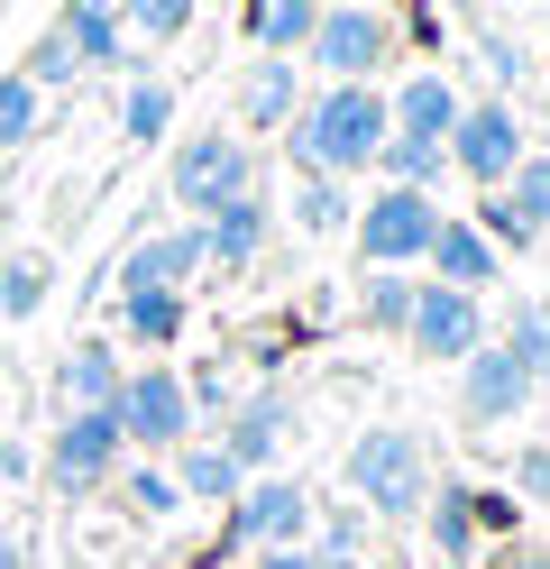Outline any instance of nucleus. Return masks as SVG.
Returning <instances> with one entry per match:
<instances>
[{
	"label": "nucleus",
	"instance_id": "1",
	"mask_svg": "<svg viewBox=\"0 0 550 569\" xmlns=\"http://www.w3.org/2000/svg\"><path fill=\"white\" fill-rule=\"evenodd\" d=\"M386 92L377 83H321V92H303V111H293L276 138H284V166L293 174H367L377 166V148H386Z\"/></svg>",
	"mask_w": 550,
	"mask_h": 569
},
{
	"label": "nucleus",
	"instance_id": "2",
	"mask_svg": "<svg viewBox=\"0 0 550 569\" xmlns=\"http://www.w3.org/2000/svg\"><path fill=\"white\" fill-rule=\"evenodd\" d=\"M340 487H349V506H367L377 523H413L422 496H431V450H422V432H403V422L358 432L349 459H340Z\"/></svg>",
	"mask_w": 550,
	"mask_h": 569
},
{
	"label": "nucleus",
	"instance_id": "3",
	"mask_svg": "<svg viewBox=\"0 0 550 569\" xmlns=\"http://www.w3.org/2000/svg\"><path fill=\"white\" fill-rule=\"evenodd\" d=\"M394 10H377V0H321L312 38H303V64L321 83H377L394 64Z\"/></svg>",
	"mask_w": 550,
	"mask_h": 569
},
{
	"label": "nucleus",
	"instance_id": "4",
	"mask_svg": "<svg viewBox=\"0 0 550 569\" xmlns=\"http://www.w3.org/2000/svg\"><path fill=\"white\" fill-rule=\"evenodd\" d=\"M110 422H120L129 459H174L183 441H193V396H183V368L147 359L120 377V396H110Z\"/></svg>",
	"mask_w": 550,
	"mask_h": 569
},
{
	"label": "nucleus",
	"instance_id": "5",
	"mask_svg": "<svg viewBox=\"0 0 550 569\" xmlns=\"http://www.w3.org/2000/svg\"><path fill=\"white\" fill-rule=\"evenodd\" d=\"M284 542H312V487L284 469H257L220 506V551H284Z\"/></svg>",
	"mask_w": 550,
	"mask_h": 569
},
{
	"label": "nucleus",
	"instance_id": "6",
	"mask_svg": "<svg viewBox=\"0 0 550 569\" xmlns=\"http://www.w3.org/2000/svg\"><path fill=\"white\" fill-rule=\"evenodd\" d=\"M431 230H440V202H431V193H403V184H377V193L349 211L358 267H394V276H422Z\"/></svg>",
	"mask_w": 550,
	"mask_h": 569
},
{
	"label": "nucleus",
	"instance_id": "7",
	"mask_svg": "<svg viewBox=\"0 0 550 569\" xmlns=\"http://www.w3.org/2000/svg\"><path fill=\"white\" fill-rule=\"evenodd\" d=\"M248 184H257V166H248V138H239L230 120H211V129H183V138H174L166 193L193 211V221H202V211H220L230 193H248Z\"/></svg>",
	"mask_w": 550,
	"mask_h": 569
},
{
	"label": "nucleus",
	"instance_id": "8",
	"mask_svg": "<svg viewBox=\"0 0 550 569\" xmlns=\"http://www.w3.org/2000/svg\"><path fill=\"white\" fill-rule=\"evenodd\" d=\"M523 148H532V129H523V101H504V92H487V101H459V129L440 138L450 174H468L477 193H487V184H504V174L523 166Z\"/></svg>",
	"mask_w": 550,
	"mask_h": 569
},
{
	"label": "nucleus",
	"instance_id": "9",
	"mask_svg": "<svg viewBox=\"0 0 550 569\" xmlns=\"http://www.w3.org/2000/svg\"><path fill=\"white\" fill-rule=\"evenodd\" d=\"M403 340H413V359H431V368H459L477 340H496V322H487V303L477 295H459V284H413V312H403Z\"/></svg>",
	"mask_w": 550,
	"mask_h": 569
},
{
	"label": "nucleus",
	"instance_id": "10",
	"mask_svg": "<svg viewBox=\"0 0 550 569\" xmlns=\"http://www.w3.org/2000/svg\"><path fill=\"white\" fill-rule=\"evenodd\" d=\"M541 396L532 368L513 359L504 340H477L468 359H459V422L468 432H504V422H523V405Z\"/></svg>",
	"mask_w": 550,
	"mask_h": 569
},
{
	"label": "nucleus",
	"instance_id": "11",
	"mask_svg": "<svg viewBox=\"0 0 550 569\" xmlns=\"http://www.w3.org/2000/svg\"><path fill=\"white\" fill-rule=\"evenodd\" d=\"M120 459H129V441H120V422H110V405H83V413H64L56 441H47V487L56 496H92V487H110Z\"/></svg>",
	"mask_w": 550,
	"mask_h": 569
},
{
	"label": "nucleus",
	"instance_id": "12",
	"mask_svg": "<svg viewBox=\"0 0 550 569\" xmlns=\"http://www.w3.org/2000/svg\"><path fill=\"white\" fill-rule=\"evenodd\" d=\"M267 230H276V202L267 193H230L220 211H202L193 221V239H202V267H220V276H239V267H257V248H267Z\"/></svg>",
	"mask_w": 550,
	"mask_h": 569
},
{
	"label": "nucleus",
	"instance_id": "13",
	"mask_svg": "<svg viewBox=\"0 0 550 569\" xmlns=\"http://www.w3.org/2000/svg\"><path fill=\"white\" fill-rule=\"evenodd\" d=\"M220 450H230L239 478L276 469V450H284V396H276V386H248V396H230V413H220Z\"/></svg>",
	"mask_w": 550,
	"mask_h": 569
},
{
	"label": "nucleus",
	"instance_id": "14",
	"mask_svg": "<svg viewBox=\"0 0 550 569\" xmlns=\"http://www.w3.org/2000/svg\"><path fill=\"white\" fill-rule=\"evenodd\" d=\"M422 276H431V284H459V295H487V284L504 276V258L487 248V230H477V221L440 211V230H431V248H422Z\"/></svg>",
	"mask_w": 550,
	"mask_h": 569
},
{
	"label": "nucleus",
	"instance_id": "15",
	"mask_svg": "<svg viewBox=\"0 0 550 569\" xmlns=\"http://www.w3.org/2000/svg\"><path fill=\"white\" fill-rule=\"evenodd\" d=\"M64 47H73V64L83 74H138V38L120 28V10L110 0H64Z\"/></svg>",
	"mask_w": 550,
	"mask_h": 569
},
{
	"label": "nucleus",
	"instance_id": "16",
	"mask_svg": "<svg viewBox=\"0 0 550 569\" xmlns=\"http://www.w3.org/2000/svg\"><path fill=\"white\" fill-rule=\"evenodd\" d=\"M293 111H303V56H257L248 74H239V138L248 129H284Z\"/></svg>",
	"mask_w": 550,
	"mask_h": 569
},
{
	"label": "nucleus",
	"instance_id": "17",
	"mask_svg": "<svg viewBox=\"0 0 550 569\" xmlns=\"http://www.w3.org/2000/svg\"><path fill=\"white\" fill-rule=\"evenodd\" d=\"M422 542H431V560L440 569H468L477 560V496H468V478H431V496H422Z\"/></svg>",
	"mask_w": 550,
	"mask_h": 569
},
{
	"label": "nucleus",
	"instance_id": "18",
	"mask_svg": "<svg viewBox=\"0 0 550 569\" xmlns=\"http://www.w3.org/2000/svg\"><path fill=\"white\" fill-rule=\"evenodd\" d=\"M120 377H129L120 340H110V331H92V340H73L64 359H56V405H64V413H83V405H110V396H120Z\"/></svg>",
	"mask_w": 550,
	"mask_h": 569
},
{
	"label": "nucleus",
	"instance_id": "19",
	"mask_svg": "<svg viewBox=\"0 0 550 569\" xmlns=\"http://www.w3.org/2000/svg\"><path fill=\"white\" fill-rule=\"evenodd\" d=\"M386 120L403 129V138H450L459 129V83L440 74V64H422V74H403V92H386Z\"/></svg>",
	"mask_w": 550,
	"mask_h": 569
},
{
	"label": "nucleus",
	"instance_id": "20",
	"mask_svg": "<svg viewBox=\"0 0 550 569\" xmlns=\"http://www.w3.org/2000/svg\"><path fill=\"white\" fill-rule=\"evenodd\" d=\"M110 322H120V340H138L147 359H157V349L183 340V295H174V284H120Z\"/></svg>",
	"mask_w": 550,
	"mask_h": 569
},
{
	"label": "nucleus",
	"instance_id": "21",
	"mask_svg": "<svg viewBox=\"0 0 550 569\" xmlns=\"http://www.w3.org/2000/svg\"><path fill=\"white\" fill-rule=\"evenodd\" d=\"M193 276H202V239H193V230L138 239L129 258H120V284H174V295H183V284H193Z\"/></svg>",
	"mask_w": 550,
	"mask_h": 569
},
{
	"label": "nucleus",
	"instance_id": "22",
	"mask_svg": "<svg viewBox=\"0 0 550 569\" xmlns=\"http://www.w3.org/2000/svg\"><path fill=\"white\" fill-rule=\"evenodd\" d=\"M166 469H174V496H183V506H230V496L248 487V478L230 469V450H220V441H183Z\"/></svg>",
	"mask_w": 550,
	"mask_h": 569
},
{
	"label": "nucleus",
	"instance_id": "23",
	"mask_svg": "<svg viewBox=\"0 0 550 569\" xmlns=\"http://www.w3.org/2000/svg\"><path fill=\"white\" fill-rule=\"evenodd\" d=\"M321 0H248V47L257 56H303Z\"/></svg>",
	"mask_w": 550,
	"mask_h": 569
},
{
	"label": "nucleus",
	"instance_id": "24",
	"mask_svg": "<svg viewBox=\"0 0 550 569\" xmlns=\"http://www.w3.org/2000/svg\"><path fill=\"white\" fill-rule=\"evenodd\" d=\"M367 174H386V184H403V193H440L450 157H440L431 138H403V129H386V148H377V166H367Z\"/></svg>",
	"mask_w": 550,
	"mask_h": 569
},
{
	"label": "nucleus",
	"instance_id": "25",
	"mask_svg": "<svg viewBox=\"0 0 550 569\" xmlns=\"http://www.w3.org/2000/svg\"><path fill=\"white\" fill-rule=\"evenodd\" d=\"M349 184H340V174H293V230H303V239H340L349 230Z\"/></svg>",
	"mask_w": 550,
	"mask_h": 569
},
{
	"label": "nucleus",
	"instance_id": "26",
	"mask_svg": "<svg viewBox=\"0 0 550 569\" xmlns=\"http://www.w3.org/2000/svg\"><path fill=\"white\" fill-rule=\"evenodd\" d=\"M312 551L321 560H367L377 551V515L367 506H312Z\"/></svg>",
	"mask_w": 550,
	"mask_h": 569
},
{
	"label": "nucleus",
	"instance_id": "27",
	"mask_svg": "<svg viewBox=\"0 0 550 569\" xmlns=\"http://www.w3.org/2000/svg\"><path fill=\"white\" fill-rule=\"evenodd\" d=\"M413 284H422V276L358 267V322H367V331H403V312H413Z\"/></svg>",
	"mask_w": 550,
	"mask_h": 569
},
{
	"label": "nucleus",
	"instance_id": "28",
	"mask_svg": "<svg viewBox=\"0 0 550 569\" xmlns=\"http://www.w3.org/2000/svg\"><path fill=\"white\" fill-rule=\"evenodd\" d=\"M110 10H120V28H129V38H147V47H174V38H193L202 0H110Z\"/></svg>",
	"mask_w": 550,
	"mask_h": 569
},
{
	"label": "nucleus",
	"instance_id": "29",
	"mask_svg": "<svg viewBox=\"0 0 550 569\" xmlns=\"http://www.w3.org/2000/svg\"><path fill=\"white\" fill-rule=\"evenodd\" d=\"M110 478H120V496H129V515H147V523H166V515H183V496H174V469H166V459H138V469L120 459V469H110Z\"/></svg>",
	"mask_w": 550,
	"mask_h": 569
},
{
	"label": "nucleus",
	"instance_id": "30",
	"mask_svg": "<svg viewBox=\"0 0 550 569\" xmlns=\"http://www.w3.org/2000/svg\"><path fill=\"white\" fill-rule=\"evenodd\" d=\"M496 193L513 202V221H523L532 239L550 230V157H541V148H523V166H513V174H504V184H496Z\"/></svg>",
	"mask_w": 550,
	"mask_h": 569
},
{
	"label": "nucleus",
	"instance_id": "31",
	"mask_svg": "<svg viewBox=\"0 0 550 569\" xmlns=\"http://www.w3.org/2000/svg\"><path fill=\"white\" fill-rule=\"evenodd\" d=\"M496 340L532 368V386H550V303H513L504 322H496Z\"/></svg>",
	"mask_w": 550,
	"mask_h": 569
},
{
	"label": "nucleus",
	"instance_id": "32",
	"mask_svg": "<svg viewBox=\"0 0 550 569\" xmlns=\"http://www.w3.org/2000/svg\"><path fill=\"white\" fill-rule=\"evenodd\" d=\"M120 129L138 138V148H157V138L174 129V83H157V74H138V83H129V101H120Z\"/></svg>",
	"mask_w": 550,
	"mask_h": 569
},
{
	"label": "nucleus",
	"instance_id": "33",
	"mask_svg": "<svg viewBox=\"0 0 550 569\" xmlns=\"http://www.w3.org/2000/svg\"><path fill=\"white\" fill-rule=\"evenodd\" d=\"M37 129H47V92H37L28 74H0V157L28 148Z\"/></svg>",
	"mask_w": 550,
	"mask_h": 569
},
{
	"label": "nucleus",
	"instance_id": "34",
	"mask_svg": "<svg viewBox=\"0 0 550 569\" xmlns=\"http://www.w3.org/2000/svg\"><path fill=\"white\" fill-rule=\"evenodd\" d=\"M47 295H56V267L47 258H10V267H0V312H10V322H28Z\"/></svg>",
	"mask_w": 550,
	"mask_h": 569
},
{
	"label": "nucleus",
	"instance_id": "35",
	"mask_svg": "<svg viewBox=\"0 0 550 569\" xmlns=\"http://www.w3.org/2000/svg\"><path fill=\"white\" fill-rule=\"evenodd\" d=\"M19 74H28L37 92H73V83H83V64H73V47H64V28H47V38L28 47V64H19Z\"/></svg>",
	"mask_w": 550,
	"mask_h": 569
},
{
	"label": "nucleus",
	"instance_id": "36",
	"mask_svg": "<svg viewBox=\"0 0 550 569\" xmlns=\"http://www.w3.org/2000/svg\"><path fill=\"white\" fill-rule=\"evenodd\" d=\"M513 506H550V441H523V450H513Z\"/></svg>",
	"mask_w": 550,
	"mask_h": 569
},
{
	"label": "nucleus",
	"instance_id": "37",
	"mask_svg": "<svg viewBox=\"0 0 550 569\" xmlns=\"http://www.w3.org/2000/svg\"><path fill=\"white\" fill-rule=\"evenodd\" d=\"M477 496V532H487V542H523V506H513L504 487H468Z\"/></svg>",
	"mask_w": 550,
	"mask_h": 569
},
{
	"label": "nucleus",
	"instance_id": "38",
	"mask_svg": "<svg viewBox=\"0 0 550 569\" xmlns=\"http://www.w3.org/2000/svg\"><path fill=\"white\" fill-rule=\"evenodd\" d=\"M477 56H487V74L504 83V101H513V92H523V74H532V56H523V47H513V38H496V28H487V38H477Z\"/></svg>",
	"mask_w": 550,
	"mask_h": 569
},
{
	"label": "nucleus",
	"instance_id": "39",
	"mask_svg": "<svg viewBox=\"0 0 550 569\" xmlns=\"http://www.w3.org/2000/svg\"><path fill=\"white\" fill-rule=\"evenodd\" d=\"M248 569H321L312 542H284V551H248Z\"/></svg>",
	"mask_w": 550,
	"mask_h": 569
},
{
	"label": "nucleus",
	"instance_id": "40",
	"mask_svg": "<svg viewBox=\"0 0 550 569\" xmlns=\"http://www.w3.org/2000/svg\"><path fill=\"white\" fill-rule=\"evenodd\" d=\"M487 569H550V551H541V542H496Z\"/></svg>",
	"mask_w": 550,
	"mask_h": 569
},
{
	"label": "nucleus",
	"instance_id": "41",
	"mask_svg": "<svg viewBox=\"0 0 550 569\" xmlns=\"http://www.w3.org/2000/svg\"><path fill=\"white\" fill-rule=\"evenodd\" d=\"M28 469H37V459H28L19 441H0V487H10V478H28Z\"/></svg>",
	"mask_w": 550,
	"mask_h": 569
},
{
	"label": "nucleus",
	"instance_id": "42",
	"mask_svg": "<svg viewBox=\"0 0 550 569\" xmlns=\"http://www.w3.org/2000/svg\"><path fill=\"white\" fill-rule=\"evenodd\" d=\"M312 560H321V551H312ZM321 569H377V551H367V560H321Z\"/></svg>",
	"mask_w": 550,
	"mask_h": 569
},
{
	"label": "nucleus",
	"instance_id": "43",
	"mask_svg": "<svg viewBox=\"0 0 550 569\" xmlns=\"http://www.w3.org/2000/svg\"><path fill=\"white\" fill-rule=\"evenodd\" d=\"M541 157H550V111H541Z\"/></svg>",
	"mask_w": 550,
	"mask_h": 569
}]
</instances>
